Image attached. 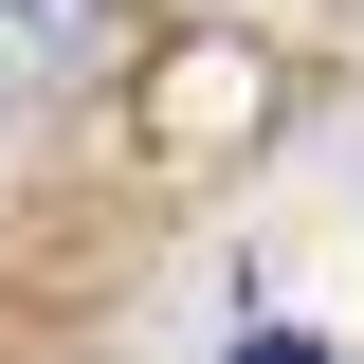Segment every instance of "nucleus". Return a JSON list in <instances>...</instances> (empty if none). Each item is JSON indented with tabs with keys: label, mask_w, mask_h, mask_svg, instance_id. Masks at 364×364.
I'll use <instances>...</instances> for the list:
<instances>
[{
	"label": "nucleus",
	"mask_w": 364,
	"mask_h": 364,
	"mask_svg": "<svg viewBox=\"0 0 364 364\" xmlns=\"http://www.w3.org/2000/svg\"><path fill=\"white\" fill-rule=\"evenodd\" d=\"M237 364H328V346H310V328H255V346H237Z\"/></svg>",
	"instance_id": "2"
},
{
	"label": "nucleus",
	"mask_w": 364,
	"mask_h": 364,
	"mask_svg": "<svg viewBox=\"0 0 364 364\" xmlns=\"http://www.w3.org/2000/svg\"><path fill=\"white\" fill-rule=\"evenodd\" d=\"M91 55H109V0H0V73H18V91L91 73Z\"/></svg>",
	"instance_id": "1"
}]
</instances>
